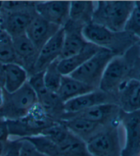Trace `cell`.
Returning <instances> with one entry per match:
<instances>
[{
	"label": "cell",
	"mask_w": 140,
	"mask_h": 156,
	"mask_svg": "<svg viewBox=\"0 0 140 156\" xmlns=\"http://www.w3.org/2000/svg\"><path fill=\"white\" fill-rule=\"evenodd\" d=\"M82 34L88 43L113 51L118 55L131 47L139 39L126 31L114 33L100 24L90 22L83 27Z\"/></svg>",
	"instance_id": "obj_1"
},
{
	"label": "cell",
	"mask_w": 140,
	"mask_h": 156,
	"mask_svg": "<svg viewBox=\"0 0 140 156\" xmlns=\"http://www.w3.org/2000/svg\"><path fill=\"white\" fill-rule=\"evenodd\" d=\"M135 6L133 1H99L95 8L92 22L100 24L114 33L125 28Z\"/></svg>",
	"instance_id": "obj_2"
},
{
	"label": "cell",
	"mask_w": 140,
	"mask_h": 156,
	"mask_svg": "<svg viewBox=\"0 0 140 156\" xmlns=\"http://www.w3.org/2000/svg\"><path fill=\"white\" fill-rule=\"evenodd\" d=\"M41 135L53 143L51 156H90L85 142L71 133L61 122H55L43 131Z\"/></svg>",
	"instance_id": "obj_3"
},
{
	"label": "cell",
	"mask_w": 140,
	"mask_h": 156,
	"mask_svg": "<svg viewBox=\"0 0 140 156\" xmlns=\"http://www.w3.org/2000/svg\"><path fill=\"white\" fill-rule=\"evenodd\" d=\"M6 122L9 136H20L21 138L40 135L55 122L38 103L35 105L25 116L17 119L6 118Z\"/></svg>",
	"instance_id": "obj_4"
},
{
	"label": "cell",
	"mask_w": 140,
	"mask_h": 156,
	"mask_svg": "<svg viewBox=\"0 0 140 156\" xmlns=\"http://www.w3.org/2000/svg\"><path fill=\"white\" fill-rule=\"evenodd\" d=\"M118 55L113 51L101 48L95 55L69 76L85 84L98 90L102 75L109 62Z\"/></svg>",
	"instance_id": "obj_5"
},
{
	"label": "cell",
	"mask_w": 140,
	"mask_h": 156,
	"mask_svg": "<svg viewBox=\"0 0 140 156\" xmlns=\"http://www.w3.org/2000/svg\"><path fill=\"white\" fill-rule=\"evenodd\" d=\"M131 62L125 55L115 56L107 64L102 75L98 90L107 94L118 90L130 73Z\"/></svg>",
	"instance_id": "obj_6"
},
{
	"label": "cell",
	"mask_w": 140,
	"mask_h": 156,
	"mask_svg": "<svg viewBox=\"0 0 140 156\" xmlns=\"http://www.w3.org/2000/svg\"><path fill=\"white\" fill-rule=\"evenodd\" d=\"M119 121L125 130V144L120 156H140V110L125 112L121 110Z\"/></svg>",
	"instance_id": "obj_7"
},
{
	"label": "cell",
	"mask_w": 140,
	"mask_h": 156,
	"mask_svg": "<svg viewBox=\"0 0 140 156\" xmlns=\"http://www.w3.org/2000/svg\"><path fill=\"white\" fill-rule=\"evenodd\" d=\"M8 109L10 115L8 119H17L22 118L38 103L34 91L27 82L22 87L12 94H8Z\"/></svg>",
	"instance_id": "obj_8"
},
{
	"label": "cell",
	"mask_w": 140,
	"mask_h": 156,
	"mask_svg": "<svg viewBox=\"0 0 140 156\" xmlns=\"http://www.w3.org/2000/svg\"><path fill=\"white\" fill-rule=\"evenodd\" d=\"M64 38V30L61 27L40 50L32 74L45 71L48 66L60 58Z\"/></svg>",
	"instance_id": "obj_9"
},
{
	"label": "cell",
	"mask_w": 140,
	"mask_h": 156,
	"mask_svg": "<svg viewBox=\"0 0 140 156\" xmlns=\"http://www.w3.org/2000/svg\"><path fill=\"white\" fill-rule=\"evenodd\" d=\"M84 26L71 20H68L63 26L64 30V38L63 47L60 57L64 59L71 57L84 49L88 42L82 34V29Z\"/></svg>",
	"instance_id": "obj_10"
},
{
	"label": "cell",
	"mask_w": 140,
	"mask_h": 156,
	"mask_svg": "<svg viewBox=\"0 0 140 156\" xmlns=\"http://www.w3.org/2000/svg\"><path fill=\"white\" fill-rule=\"evenodd\" d=\"M90 156H109L117 150L118 138L115 127L111 131H100L85 142Z\"/></svg>",
	"instance_id": "obj_11"
},
{
	"label": "cell",
	"mask_w": 140,
	"mask_h": 156,
	"mask_svg": "<svg viewBox=\"0 0 140 156\" xmlns=\"http://www.w3.org/2000/svg\"><path fill=\"white\" fill-rule=\"evenodd\" d=\"M68 1H51L35 5L36 14L49 23L63 27L69 20Z\"/></svg>",
	"instance_id": "obj_12"
},
{
	"label": "cell",
	"mask_w": 140,
	"mask_h": 156,
	"mask_svg": "<svg viewBox=\"0 0 140 156\" xmlns=\"http://www.w3.org/2000/svg\"><path fill=\"white\" fill-rule=\"evenodd\" d=\"M109 94L96 90L72 98L64 103V114L62 116L77 114L98 105L114 103L110 100Z\"/></svg>",
	"instance_id": "obj_13"
},
{
	"label": "cell",
	"mask_w": 140,
	"mask_h": 156,
	"mask_svg": "<svg viewBox=\"0 0 140 156\" xmlns=\"http://www.w3.org/2000/svg\"><path fill=\"white\" fill-rule=\"evenodd\" d=\"M120 111V107L116 104L105 103L92 107L77 114L63 115L62 120L70 117H79L103 125L110 120L114 122L116 119H119Z\"/></svg>",
	"instance_id": "obj_14"
},
{
	"label": "cell",
	"mask_w": 140,
	"mask_h": 156,
	"mask_svg": "<svg viewBox=\"0 0 140 156\" xmlns=\"http://www.w3.org/2000/svg\"><path fill=\"white\" fill-rule=\"evenodd\" d=\"M61 27L51 23L36 14L25 31L26 36L38 51Z\"/></svg>",
	"instance_id": "obj_15"
},
{
	"label": "cell",
	"mask_w": 140,
	"mask_h": 156,
	"mask_svg": "<svg viewBox=\"0 0 140 156\" xmlns=\"http://www.w3.org/2000/svg\"><path fill=\"white\" fill-rule=\"evenodd\" d=\"M118 100L121 110L134 112L140 110V80L136 79L126 80L118 89Z\"/></svg>",
	"instance_id": "obj_16"
},
{
	"label": "cell",
	"mask_w": 140,
	"mask_h": 156,
	"mask_svg": "<svg viewBox=\"0 0 140 156\" xmlns=\"http://www.w3.org/2000/svg\"><path fill=\"white\" fill-rule=\"evenodd\" d=\"M18 63L33 73L39 51L25 34L12 38Z\"/></svg>",
	"instance_id": "obj_17"
},
{
	"label": "cell",
	"mask_w": 140,
	"mask_h": 156,
	"mask_svg": "<svg viewBox=\"0 0 140 156\" xmlns=\"http://www.w3.org/2000/svg\"><path fill=\"white\" fill-rule=\"evenodd\" d=\"M61 122L71 131L85 142L92 136L99 132L103 125L79 117L64 118Z\"/></svg>",
	"instance_id": "obj_18"
},
{
	"label": "cell",
	"mask_w": 140,
	"mask_h": 156,
	"mask_svg": "<svg viewBox=\"0 0 140 156\" xmlns=\"http://www.w3.org/2000/svg\"><path fill=\"white\" fill-rule=\"evenodd\" d=\"M4 82L3 87L7 94H12L28 82V72L18 63L4 65Z\"/></svg>",
	"instance_id": "obj_19"
},
{
	"label": "cell",
	"mask_w": 140,
	"mask_h": 156,
	"mask_svg": "<svg viewBox=\"0 0 140 156\" xmlns=\"http://www.w3.org/2000/svg\"><path fill=\"white\" fill-rule=\"evenodd\" d=\"M101 48L88 43L84 49L79 53L69 58L59 59L58 65L59 71L62 76H68L95 55Z\"/></svg>",
	"instance_id": "obj_20"
},
{
	"label": "cell",
	"mask_w": 140,
	"mask_h": 156,
	"mask_svg": "<svg viewBox=\"0 0 140 156\" xmlns=\"http://www.w3.org/2000/svg\"><path fill=\"white\" fill-rule=\"evenodd\" d=\"M96 90L95 88L79 81L71 76H62L60 88L57 92L63 103L78 96Z\"/></svg>",
	"instance_id": "obj_21"
},
{
	"label": "cell",
	"mask_w": 140,
	"mask_h": 156,
	"mask_svg": "<svg viewBox=\"0 0 140 156\" xmlns=\"http://www.w3.org/2000/svg\"><path fill=\"white\" fill-rule=\"evenodd\" d=\"M34 16L24 11H15L8 15L5 21L4 30L12 38L25 34V31Z\"/></svg>",
	"instance_id": "obj_22"
},
{
	"label": "cell",
	"mask_w": 140,
	"mask_h": 156,
	"mask_svg": "<svg viewBox=\"0 0 140 156\" xmlns=\"http://www.w3.org/2000/svg\"><path fill=\"white\" fill-rule=\"evenodd\" d=\"M92 3V2H71L69 20L83 26L91 22L95 9Z\"/></svg>",
	"instance_id": "obj_23"
},
{
	"label": "cell",
	"mask_w": 140,
	"mask_h": 156,
	"mask_svg": "<svg viewBox=\"0 0 140 156\" xmlns=\"http://www.w3.org/2000/svg\"><path fill=\"white\" fill-rule=\"evenodd\" d=\"M0 63H18L12 37L4 28H0Z\"/></svg>",
	"instance_id": "obj_24"
},
{
	"label": "cell",
	"mask_w": 140,
	"mask_h": 156,
	"mask_svg": "<svg viewBox=\"0 0 140 156\" xmlns=\"http://www.w3.org/2000/svg\"><path fill=\"white\" fill-rule=\"evenodd\" d=\"M58 61H55L47 67L44 71V82L46 88L53 93L57 94L60 88L62 75L59 71Z\"/></svg>",
	"instance_id": "obj_25"
},
{
	"label": "cell",
	"mask_w": 140,
	"mask_h": 156,
	"mask_svg": "<svg viewBox=\"0 0 140 156\" xmlns=\"http://www.w3.org/2000/svg\"><path fill=\"white\" fill-rule=\"evenodd\" d=\"M125 31L140 39V1L135 2V6L126 24Z\"/></svg>",
	"instance_id": "obj_26"
},
{
	"label": "cell",
	"mask_w": 140,
	"mask_h": 156,
	"mask_svg": "<svg viewBox=\"0 0 140 156\" xmlns=\"http://www.w3.org/2000/svg\"><path fill=\"white\" fill-rule=\"evenodd\" d=\"M23 142L21 140L8 142L4 149L2 156H21L22 151Z\"/></svg>",
	"instance_id": "obj_27"
},
{
	"label": "cell",
	"mask_w": 140,
	"mask_h": 156,
	"mask_svg": "<svg viewBox=\"0 0 140 156\" xmlns=\"http://www.w3.org/2000/svg\"><path fill=\"white\" fill-rule=\"evenodd\" d=\"M9 136L8 128L6 118L4 117H0V142H4L7 141Z\"/></svg>",
	"instance_id": "obj_28"
},
{
	"label": "cell",
	"mask_w": 140,
	"mask_h": 156,
	"mask_svg": "<svg viewBox=\"0 0 140 156\" xmlns=\"http://www.w3.org/2000/svg\"><path fill=\"white\" fill-rule=\"evenodd\" d=\"M4 82V65L0 63V85L3 86Z\"/></svg>",
	"instance_id": "obj_29"
},
{
	"label": "cell",
	"mask_w": 140,
	"mask_h": 156,
	"mask_svg": "<svg viewBox=\"0 0 140 156\" xmlns=\"http://www.w3.org/2000/svg\"><path fill=\"white\" fill-rule=\"evenodd\" d=\"M4 149V142H0V156L3 155Z\"/></svg>",
	"instance_id": "obj_30"
},
{
	"label": "cell",
	"mask_w": 140,
	"mask_h": 156,
	"mask_svg": "<svg viewBox=\"0 0 140 156\" xmlns=\"http://www.w3.org/2000/svg\"><path fill=\"white\" fill-rule=\"evenodd\" d=\"M136 79H138L139 80H140V69H139V74H138V77L136 78Z\"/></svg>",
	"instance_id": "obj_31"
}]
</instances>
